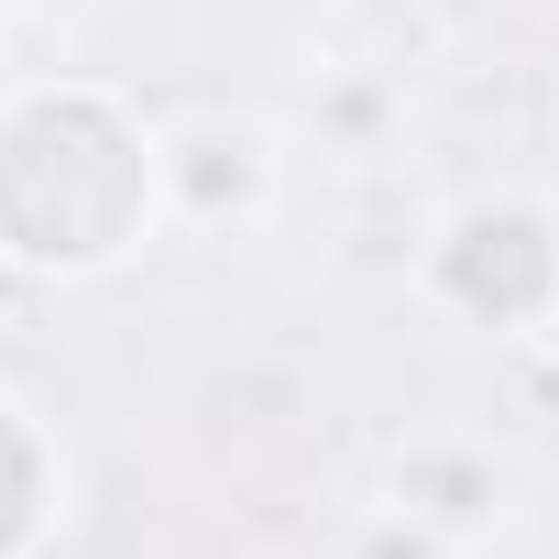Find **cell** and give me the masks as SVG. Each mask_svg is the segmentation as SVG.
Here are the masks:
<instances>
[{
	"label": "cell",
	"instance_id": "obj_4",
	"mask_svg": "<svg viewBox=\"0 0 559 559\" xmlns=\"http://www.w3.org/2000/svg\"><path fill=\"white\" fill-rule=\"evenodd\" d=\"M384 526L406 537H439V548H472L515 515V472L493 461V439H461V428H428V439H395L384 450V493H373Z\"/></svg>",
	"mask_w": 559,
	"mask_h": 559
},
{
	"label": "cell",
	"instance_id": "obj_1",
	"mask_svg": "<svg viewBox=\"0 0 559 559\" xmlns=\"http://www.w3.org/2000/svg\"><path fill=\"white\" fill-rule=\"evenodd\" d=\"M165 230V110L99 67H45L0 88V274L110 286Z\"/></svg>",
	"mask_w": 559,
	"mask_h": 559
},
{
	"label": "cell",
	"instance_id": "obj_6",
	"mask_svg": "<svg viewBox=\"0 0 559 559\" xmlns=\"http://www.w3.org/2000/svg\"><path fill=\"white\" fill-rule=\"evenodd\" d=\"M99 12H110V0H0V23H45V34H78Z\"/></svg>",
	"mask_w": 559,
	"mask_h": 559
},
{
	"label": "cell",
	"instance_id": "obj_5",
	"mask_svg": "<svg viewBox=\"0 0 559 559\" xmlns=\"http://www.w3.org/2000/svg\"><path fill=\"white\" fill-rule=\"evenodd\" d=\"M78 515V450L67 428L0 373V559H45Z\"/></svg>",
	"mask_w": 559,
	"mask_h": 559
},
{
	"label": "cell",
	"instance_id": "obj_2",
	"mask_svg": "<svg viewBox=\"0 0 559 559\" xmlns=\"http://www.w3.org/2000/svg\"><path fill=\"white\" fill-rule=\"evenodd\" d=\"M406 297L472 352H559V187L483 176L439 198L406 252Z\"/></svg>",
	"mask_w": 559,
	"mask_h": 559
},
{
	"label": "cell",
	"instance_id": "obj_3",
	"mask_svg": "<svg viewBox=\"0 0 559 559\" xmlns=\"http://www.w3.org/2000/svg\"><path fill=\"white\" fill-rule=\"evenodd\" d=\"M286 198V132L252 121V110H165V230H198V241H241L274 219Z\"/></svg>",
	"mask_w": 559,
	"mask_h": 559
}]
</instances>
